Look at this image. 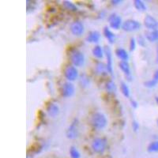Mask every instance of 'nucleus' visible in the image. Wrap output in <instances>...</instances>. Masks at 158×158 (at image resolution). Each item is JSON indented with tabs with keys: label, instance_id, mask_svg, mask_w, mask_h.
<instances>
[{
	"label": "nucleus",
	"instance_id": "obj_1",
	"mask_svg": "<svg viewBox=\"0 0 158 158\" xmlns=\"http://www.w3.org/2000/svg\"><path fill=\"white\" fill-rule=\"evenodd\" d=\"M91 123L95 128L97 129H103L106 126L108 121H107L105 115L100 112L93 114L91 119Z\"/></svg>",
	"mask_w": 158,
	"mask_h": 158
},
{
	"label": "nucleus",
	"instance_id": "obj_2",
	"mask_svg": "<svg viewBox=\"0 0 158 158\" xmlns=\"http://www.w3.org/2000/svg\"><path fill=\"white\" fill-rule=\"evenodd\" d=\"M70 58H71L72 63L75 67H82L85 63V56H84L83 53L76 49L71 51Z\"/></svg>",
	"mask_w": 158,
	"mask_h": 158
},
{
	"label": "nucleus",
	"instance_id": "obj_3",
	"mask_svg": "<svg viewBox=\"0 0 158 158\" xmlns=\"http://www.w3.org/2000/svg\"><path fill=\"white\" fill-rule=\"evenodd\" d=\"M107 145H108V142H107V140L105 138H95L92 142V149L94 152H97V153H101L106 149Z\"/></svg>",
	"mask_w": 158,
	"mask_h": 158
},
{
	"label": "nucleus",
	"instance_id": "obj_4",
	"mask_svg": "<svg viewBox=\"0 0 158 158\" xmlns=\"http://www.w3.org/2000/svg\"><path fill=\"white\" fill-rule=\"evenodd\" d=\"M122 28L124 31L126 32H133L138 30L141 28V24L138 21L133 20V19H128L125 21L122 25Z\"/></svg>",
	"mask_w": 158,
	"mask_h": 158
},
{
	"label": "nucleus",
	"instance_id": "obj_5",
	"mask_svg": "<svg viewBox=\"0 0 158 158\" xmlns=\"http://www.w3.org/2000/svg\"><path fill=\"white\" fill-rule=\"evenodd\" d=\"M67 136L68 138L74 139L78 136V123L77 119H75L67 130Z\"/></svg>",
	"mask_w": 158,
	"mask_h": 158
},
{
	"label": "nucleus",
	"instance_id": "obj_6",
	"mask_svg": "<svg viewBox=\"0 0 158 158\" xmlns=\"http://www.w3.org/2000/svg\"><path fill=\"white\" fill-rule=\"evenodd\" d=\"M66 78L69 81H75L78 76V70L74 66H68L64 71Z\"/></svg>",
	"mask_w": 158,
	"mask_h": 158
},
{
	"label": "nucleus",
	"instance_id": "obj_7",
	"mask_svg": "<svg viewBox=\"0 0 158 158\" xmlns=\"http://www.w3.org/2000/svg\"><path fill=\"white\" fill-rule=\"evenodd\" d=\"M75 86L71 82H66L62 86V94L63 97H70L75 93Z\"/></svg>",
	"mask_w": 158,
	"mask_h": 158
},
{
	"label": "nucleus",
	"instance_id": "obj_8",
	"mask_svg": "<svg viewBox=\"0 0 158 158\" xmlns=\"http://www.w3.org/2000/svg\"><path fill=\"white\" fill-rule=\"evenodd\" d=\"M144 24L149 30H156L158 29V21L150 15H147L144 19Z\"/></svg>",
	"mask_w": 158,
	"mask_h": 158
},
{
	"label": "nucleus",
	"instance_id": "obj_9",
	"mask_svg": "<svg viewBox=\"0 0 158 158\" xmlns=\"http://www.w3.org/2000/svg\"><path fill=\"white\" fill-rule=\"evenodd\" d=\"M110 26L114 29H119V27L122 25V18L116 14H112L109 17Z\"/></svg>",
	"mask_w": 158,
	"mask_h": 158
},
{
	"label": "nucleus",
	"instance_id": "obj_10",
	"mask_svg": "<svg viewBox=\"0 0 158 158\" xmlns=\"http://www.w3.org/2000/svg\"><path fill=\"white\" fill-rule=\"evenodd\" d=\"M71 30L74 35L81 36L84 33V25L80 21H75L71 26Z\"/></svg>",
	"mask_w": 158,
	"mask_h": 158
},
{
	"label": "nucleus",
	"instance_id": "obj_11",
	"mask_svg": "<svg viewBox=\"0 0 158 158\" xmlns=\"http://www.w3.org/2000/svg\"><path fill=\"white\" fill-rule=\"evenodd\" d=\"M104 54L106 56L107 59V67L109 71L110 74H112V51L110 49L109 47H105L104 48Z\"/></svg>",
	"mask_w": 158,
	"mask_h": 158
},
{
	"label": "nucleus",
	"instance_id": "obj_12",
	"mask_svg": "<svg viewBox=\"0 0 158 158\" xmlns=\"http://www.w3.org/2000/svg\"><path fill=\"white\" fill-rule=\"evenodd\" d=\"M119 67L121 71L124 73L125 76L128 78V80H131V74H130V68L129 63L126 61H121L119 63Z\"/></svg>",
	"mask_w": 158,
	"mask_h": 158
},
{
	"label": "nucleus",
	"instance_id": "obj_13",
	"mask_svg": "<svg viewBox=\"0 0 158 158\" xmlns=\"http://www.w3.org/2000/svg\"><path fill=\"white\" fill-rule=\"evenodd\" d=\"M101 38V34L97 31H92L90 32L86 37V40L89 43H97L100 40Z\"/></svg>",
	"mask_w": 158,
	"mask_h": 158
},
{
	"label": "nucleus",
	"instance_id": "obj_14",
	"mask_svg": "<svg viewBox=\"0 0 158 158\" xmlns=\"http://www.w3.org/2000/svg\"><path fill=\"white\" fill-rule=\"evenodd\" d=\"M145 37L150 42L158 40V29L156 30H149L145 33Z\"/></svg>",
	"mask_w": 158,
	"mask_h": 158
},
{
	"label": "nucleus",
	"instance_id": "obj_15",
	"mask_svg": "<svg viewBox=\"0 0 158 158\" xmlns=\"http://www.w3.org/2000/svg\"><path fill=\"white\" fill-rule=\"evenodd\" d=\"M115 55L122 61H126L129 59V55L125 49L123 48H117L115 50Z\"/></svg>",
	"mask_w": 158,
	"mask_h": 158
},
{
	"label": "nucleus",
	"instance_id": "obj_16",
	"mask_svg": "<svg viewBox=\"0 0 158 158\" xmlns=\"http://www.w3.org/2000/svg\"><path fill=\"white\" fill-rule=\"evenodd\" d=\"M47 111H48V113L49 115L54 117V116L58 115V113L60 112V109H59V107H58L57 104L51 103L48 106V108H47Z\"/></svg>",
	"mask_w": 158,
	"mask_h": 158
},
{
	"label": "nucleus",
	"instance_id": "obj_17",
	"mask_svg": "<svg viewBox=\"0 0 158 158\" xmlns=\"http://www.w3.org/2000/svg\"><path fill=\"white\" fill-rule=\"evenodd\" d=\"M104 36H105V37L108 40V41H109L110 43H114V41H115V34L110 30L109 28L105 27V28L104 29Z\"/></svg>",
	"mask_w": 158,
	"mask_h": 158
},
{
	"label": "nucleus",
	"instance_id": "obj_18",
	"mask_svg": "<svg viewBox=\"0 0 158 158\" xmlns=\"http://www.w3.org/2000/svg\"><path fill=\"white\" fill-rule=\"evenodd\" d=\"M97 71L99 74H101V75H107L108 73H109L108 67H107V64H104L103 63H97Z\"/></svg>",
	"mask_w": 158,
	"mask_h": 158
},
{
	"label": "nucleus",
	"instance_id": "obj_19",
	"mask_svg": "<svg viewBox=\"0 0 158 158\" xmlns=\"http://www.w3.org/2000/svg\"><path fill=\"white\" fill-rule=\"evenodd\" d=\"M104 52L103 51L102 48H101V46L97 45V46L93 48V54L95 57L98 58V59H101V58H103V56H104Z\"/></svg>",
	"mask_w": 158,
	"mask_h": 158
},
{
	"label": "nucleus",
	"instance_id": "obj_20",
	"mask_svg": "<svg viewBox=\"0 0 158 158\" xmlns=\"http://www.w3.org/2000/svg\"><path fill=\"white\" fill-rule=\"evenodd\" d=\"M134 7L138 10H139V11H145L146 10L145 4L142 1H141V0H135L134 2Z\"/></svg>",
	"mask_w": 158,
	"mask_h": 158
},
{
	"label": "nucleus",
	"instance_id": "obj_21",
	"mask_svg": "<svg viewBox=\"0 0 158 158\" xmlns=\"http://www.w3.org/2000/svg\"><path fill=\"white\" fill-rule=\"evenodd\" d=\"M120 89H121V92L123 94L125 97H130V89L127 86L125 82H122L120 85Z\"/></svg>",
	"mask_w": 158,
	"mask_h": 158
},
{
	"label": "nucleus",
	"instance_id": "obj_22",
	"mask_svg": "<svg viewBox=\"0 0 158 158\" xmlns=\"http://www.w3.org/2000/svg\"><path fill=\"white\" fill-rule=\"evenodd\" d=\"M63 5H64V6H65L67 10H71V11H77V10H78V7L75 6V4L70 2V1H64V2H63Z\"/></svg>",
	"mask_w": 158,
	"mask_h": 158
},
{
	"label": "nucleus",
	"instance_id": "obj_23",
	"mask_svg": "<svg viewBox=\"0 0 158 158\" xmlns=\"http://www.w3.org/2000/svg\"><path fill=\"white\" fill-rule=\"evenodd\" d=\"M148 151L150 152H158V141H152V142L148 145Z\"/></svg>",
	"mask_w": 158,
	"mask_h": 158
},
{
	"label": "nucleus",
	"instance_id": "obj_24",
	"mask_svg": "<svg viewBox=\"0 0 158 158\" xmlns=\"http://www.w3.org/2000/svg\"><path fill=\"white\" fill-rule=\"evenodd\" d=\"M106 89L107 91L110 92V93H114V92H115V90H116V86H115V84L112 81H110V82H108V83L106 84Z\"/></svg>",
	"mask_w": 158,
	"mask_h": 158
},
{
	"label": "nucleus",
	"instance_id": "obj_25",
	"mask_svg": "<svg viewBox=\"0 0 158 158\" xmlns=\"http://www.w3.org/2000/svg\"><path fill=\"white\" fill-rule=\"evenodd\" d=\"M70 154L72 158H80L81 156L80 152L75 147H71V149H70Z\"/></svg>",
	"mask_w": 158,
	"mask_h": 158
},
{
	"label": "nucleus",
	"instance_id": "obj_26",
	"mask_svg": "<svg viewBox=\"0 0 158 158\" xmlns=\"http://www.w3.org/2000/svg\"><path fill=\"white\" fill-rule=\"evenodd\" d=\"M156 83H157V82H156V81H154L153 79H152V80L147 81L146 82H145V87H148V88H153L156 86Z\"/></svg>",
	"mask_w": 158,
	"mask_h": 158
},
{
	"label": "nucleus",
	"instance_id": "obj_27",
	"mask_svg": "<svg viewBox=\"0 0 158 158\" xmlns=\"http://www.w3.org/2000/svg\"><path fill=\"white\" fill-rule=\"evenodd\" d=\"M135 48H136L135 39H134V38H131L130 41V50L131 51V52H133V51L135 49Z\"/></svg>",
	"mask_w": 158,
	"mask_h": 158
},
{
	"label": "nucleus",
	"instance_id": "obj_28",
	"mask_svg": "<svg viewBox=\"0 0 158 158\" xmlns=\"http://www.w3.org/2000/svg\"><path fill=\"white\" fill-rule=\"evenodd\" d=\"M132 127L133 129H134V131H137V130H138V128H139V124H138L136 121H134L132 123Z\"/></svg>",
	"mask_w": 158,
	"mask_h": 158
},
{
	"label": "nucleus",
	"instance_id": "obj_29",
	"mask_svg": "<svg viewBox=\"0 0 158 158\" xmlns=\"http://www.w3.org/2000/svg\"><path fill=\"white\" fill-rule=\"evenodd\" d=\"M153 80L156 81V82H158V70H156V71H155L154 75H153V78H152Z\"/></svg>",
	"mask_w": 158,
	"mask_h": 158
},
{
	"label": "nucleus",
	"instance_id": "obj_30",
	"mask_svg": "<svg viewBox=\"0 0 158 158\" xmlns=\"http://www.w3.org/2000/svg\"><path fill=\"white\" fill-rule=\"evenodd\" d=\"M130 102H131V105H132L134 108H136V107L138 106V103L136 102L135 101H134V100H131V101H130Z\"/></svg>",
	"mask_w": 158,
	"mask_h": 158
},
{
	"label": "nucleus",
	"instance_id": "obj_31",
	"mask_svg": "<svg viewBox=\"0 0 158 158\" xmlns=\"http://www.w3.org/2000/svg\"><path fill=\"white\" fill-rule=\"evenodd\" d=\"M112 4H114V5H117V4H119L122 2V1H112Z\"/></svg>",
	"mask_w": 158,
	"mask_h": 158
},
{
	"label": "nucleus",
	"instance_id": "obj_32",
	"mask_svg": "<svg viewBox=\"0 0 158 158\" xmlns=\"http://www.w3.org/2000/svg\"><path fill=\"white\" fill-rule=\"evenodd\" d=\"M156 63H158V47L157 49H156Z\"/></svg>",
	"mask_w": 158,
	"mask_h": 158
},
{
	"label": "nucleus",
	"instance_id": "obj_33",
	"mask_svg": "<svg viewBox=\"0 0 158 158\" xmlns=\"http://www.w3.org/2000/svg\"><path fill=\"white\" fill-rule=\"evenodd\" d=\"M155 100H156V104H158V97H156V98H155Z\"/></svg>",
	"mask_w": 158,
	"mask_h": 158
},
{
	"label": "nucleus",
	"instance_id": "obj_34",
	"mask_svg": "<svg viewBox=\"0 0 158 158\" xmlns=\"http://www.w3.org/2000/svg\"><path fill=\"white\" fill-rule=\"evenodd\" d=\"M157 125H158V119H157Z\"/></svg>",
	"mask_w": 158,
	"mask_h": 158
}]
</instances>
